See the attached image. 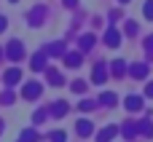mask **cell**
Returning <instances> with one entry per match:
<instances>
[{"label": "cell", "mask_w": 153, "mask_h": 142, "mask_svg": "<svg viewBox=\"0 0 153 142\" xmlns=\"http://www.w3.org/2000/svg\"><path fill=\"white\" fill-rule=\"evenodd\" d=\"M113 134H116V129H113V126H108V129H102V132H100V137H97V140H100V142H110V140H113Z\"/></svg>", "instance_id": "1"}, {"label": "cell", "mask_w": 153, "mask_h": 142, "mask_svg": "<svg viewBox=\"0 0 153 142\" xmlns=\"http://www.w3.org/2000/svg\"><path fill=\"white\" fill-rule=\"evenodd\" d=\"M8 54H11V59H22V43H11Z\"/></svg>", "instance_id": "2"}, {"label": "cell", "mask_w": 153, "mask_h": 142, "mask_svg": "<svg viewBox=\"0 0 153 142\" xmlns=\"http://www.w3.org/2000/svg\"><path fill=\"white\" fill-rule=\"evenodd\" d=\"M38 91H40V86H38V83H30V86L24 89V97H30V99H32V97H38Z\"/></svg>", "instance_id": "3"}, {"label": "cell", "mask_w": 153, "mask_h": 142, "mask_svg": "<svg viewBox=\"0 0 153 142\" xmlns=\"http://www.w3.org/2000/svg\"><path fill=\"white\" fill-rule=\"evenodd\" d=\"M145 72H148L145 64H134V67H132V75H134V78H145Z\"/></svg>", "instance_id": "4"}, {"label": "cell", "mask_w": 153, "mask_h": 142, "mask_svg": "<svg viewBox=\"0 0 153 142\" xmlns=\"http://www.w3.org/2000/svg\"><path fill=\"white\" fill-rule=\"evenodd\" d=\"M140 105H143V102H140L137 97H129V99H126V107H129V110H140Z\"/></svg>", "instance_id": "5"}, {"label": "cell", "mask_w": 153, "mask_h": 142, "mask_svg": "<svg viewBox=\"0 0 153 142\" xmlns=\"http://www.w3.org/2000/svg\"><path fill=\"white\" fill-rule=\"evenodd\" d=\"M89 132H91V124L89 121H81L78 124V134H89Z\"/></svg>", "instance_id": "6"}, {"label": "cell", "mask_w": 153, "mask_h": 142, "mask_svg": "<svg viewBox=\"0 0 153 142\" xmlns=\"http://www.w3.org/2000/svg\"><path fill=\"white\" fill-rule=\"evenodd\" d=\"M105 40H108L110 46H116V43H118V32H108V38H105Z\"/></svg>", "instance_id": "7"}, {"label": "cell", "mask_w": 153, "mask_h": 142, "mask_svg": "<svg viewBox=\"0 0 153 142\" xmlns=\"http://www.w3.org/2000/svg\"><path fill=\"white\" fill-rule=\"evenodd\" d=\"M145 16L153 19V0H151V3H145Z\"/></svg>", "instance_id": "8"}, {"label": "cell", "mask_w": 153, "mask_h": 142, "mask_svg": "<svg viewBox=\"0 0 153 142\" xmlns=\"http://www.w3.org/2000/svg\"><path fill=\"white\" fill-rule=\"evenodd\" d=\"M51 137H54V142H65V132H54Z\"/></svg>", "instance_id": "9"}, {"label": "cell", "mask_w": 153, "mask_h": 142, "mask_svg": "<svg viewBox=\"0 0 153 142\" xmlns=\"http://www.w3.org/2000/svg\"><path fill=\"white\" fill-rule=\"evenodd\" d=\"M145 94H148V97H153V83L148 86V91H145Z\"/></svg>", "instance_id": "10"}, {"label": "cell", "mask_w": 153, "mask_h": 142, "mask_svg": "<svg viewBox=\"0 0 153 142\" xmlns=\"http://www.w3.org/2000/svg\"><path fill=\"white\" fill-rule=\"evenodd\" d=\"M3 27H5V19H0V32H3Z\"/></svg>", "instance_id": "11"}]
</instances>
